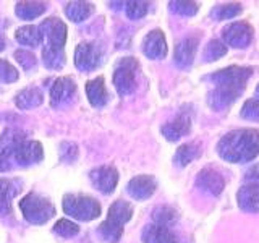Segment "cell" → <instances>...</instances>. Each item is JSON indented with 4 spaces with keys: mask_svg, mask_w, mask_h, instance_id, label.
<instances>
[{
    "mask_svg": "<svg viewBox=\"0 0 259 243\" xmlns=\"http://www.w3.org/2000/svg\"><path fill=\"white\" fill-rule=\"evenodd\" d=\"M138 73H140V62L135 57H123L115 63V67H113V86L121 97L135 93L138 86Z\"/></svg>",
    "mask_w": 259,
    "mask_h": 243,
    "instance_id": "cell-5",
    "label": "cell"
},
{
    "mask_svg": "<svg viewBox=\"0 0 259 243\" xmlns=\"http://www.w3.org/2000/svg\"><path fill=\"white\" fill-rule=\"evenodd\" d=\"M177 217H178L177 211L174 208H168V206H160L157 209H154V213H152L154 224L165 225V227L174 224L177 221Z\"/></svg>",
    "mask_w": 259,
    "mask_h": 243,
    "instance_id": "cell-30",
    "label": "cell"
},
{
    "mask_svg": "<svg viewBox=\"0 0 259 243\" xmlns=\"http://www.w3.org/2000/svg\"><path fill=\"white\" fill-rule=\"evenodd\" d=\"M47 10V5L44 2H18L15 8V13L21 20H34Z\"/></svg>",
    "mask_w": 259,
    "mask_h": 243,
    "instance_id": "cell-27",
    "label": "cell"
},
{
    "mask_svg": "<svg viewBox=\"0 0 259 243\" xmlns=\"http://www.w3.org/2000/svg\"><path fill=\"white\" fill-rule=\"evenodd\" d=\"M196 186L199 190L206 191L212 196H221L225 188V180L221 172H217L212 167L202 169L196 177Z\"/></svg>",
    "mask_w": 259,
    "mask_h": 243,
    "instance_id": "cell-14",
    "label": "cell"
},
{
    "mask_svg": "<svg viewBox=\"0 0 259 243\" xmlns=\"http://www.w3.org/2000/svg\"><path fill=\"white\" fill-rule=\"evenodd\" d=\"M243 12V7L240 4H225V5H219L215 7L210 16L215 21H222V20H230L238 16Z\"/></svg>",
    "mask_w": 259,
    "mask_h": 243,
    "instance_id": "cell-29",
    "label": "cell"
},
{
    "mask_svg": "<svg viewBox=\"0 0 259 243\" xmlns=\"http://www.w3.org/2000/svg\"><path fill=\"white\" fill-rule=\"evenodd\" d=\"M217 154L227 162L243 164L259 156V130L241 128L233 130L217 143Z\"/></svg>",
    "mask_w": 259,
    "mask_h": 243,
    "instance_id": "cell-2",
    "label": "cell"
},
{
    "mask_svg": "<svg viewBox=\"0 0 259 243\" xmlns=\"http://www.w3.org/2000/svg\"><path fill=\"white\" fill-rule=\"evenodd\" d=\"M253 172H257V175H256V178H259V167H256V169H253Z\"/></svg>",
    "mask_w": 259,
    "mask_h": 243,
    "instance_id": "cell-40",
    "label": "cell"
},
{
    "mask_svg": "<svg viewBox=\"0 0 259 243\" xmlns=\"http://www.w3.org/2000/svg\"><path fill=\"white\" fill-rule=\"evenodd\" d=\"M237 201L245 213H259V183L243 185L237 193Z\"/></svg>",
    "mask_w": 259,
    "mask_h": 243,
    "instance_id": "cell-20",
    "label": "cell"
},
{
    "mask_svg": "<svg viewBox=\"0 0 259 243\" xmlns=\"http://www.w3.org/2000/svg\"><path fill=\"white\" fill-rule=\"evenodd\" d=\"M202 152L201 143L199 141H191V143H185L180 148L177 149L175 156H174V164L177 167H186L193 162L194 159H198Z\"/></svg>",
    "mask_w": 259,
    "mask_h": 243,
    "instance_id": "cell-24",
    "label": "cell"
},
{
    "mask_svg": "<svg viewBox=\"0 0 259 243\" xmlns=\"http://www.w3.org/2000/svg\"><path fill=\"white\" fill-rule=\"evenodd\" d=\"M256 68L253 67H227L224 70L215 71L207 79L214 83V89L207 94V102L210 109L222 112L238 99L246 88L248 79Z\"/></svg>",
    "mask_w": 259,
    "mask_h": 243,
    "instance_id": "cell-1",
    "label": "cell"
},
{
    "mask_svg": "<svg viewBox=\"0 0 259 243\" xmlns=\"http://www.w3.org/2000/svg\"><path fill=\"white\" fill-rule=\"evenodd\" d=\"M60 159L63 162H73L76 160V156H78V148L76 144L73 143H62V148H60Z\"/></svg>",
    "mask_w": 259,
    "mask_h": 243,
    "instance_id": "cell-38",
    "label": "cell"
},
{
    "mask_svg": "<svg viewBox=\"0 0 259 243\" xmlns=\"http://www.w3.org/2000/svg\"><path fill=\"white\" fill-rule=\"evenodd\" d=\"M26 140V133L16 128H7L0 135V172H7L12 169L10 164V152L18 143Z\"/></svg>",
    "mask_w": 259,
    "mask_h": 243,
    "instance_id": "cell-13",
    "label": "cell"
},
{
    "mask_svg": "<svg viewBox=\"0 0 259 243\" xmlns=\"http://www.w3.org/2000/svg\"><path fill=\"white\" fill-rule=\"evenodd\" d=\"M20 190H21L20 180H15V178L0 180V219L12 214L10 211L12 199L20 193Z\"/></svg>",
    "mask_w": 259,
    "mask_h": 243,
    "instance_id": "cell-19",
    "label": "cell"
},
{
    "mask_svg": "<svg viewBox=\"0 0 259 243\" xmlns=\"http://www.w3.org/2000/svg\"><path fill=\"white\" fill-rule=\"evenodd\" d=\"M241 118L259 122V97H251L241 107Z\"/></svg>",
    "mask_w": 259,
    "mask_h": 243,
    "instance_id": "cell-34",
    "label": "cell"
},
{
    "mask_svg": "<svg viewBox=\"0 0 259 243\" xmlns=\"http://www.w3.org/2000/svg\"><path fill=\"white\" fill-rule=\"evenodd\" d=\"M62 206L65 214L71 216L76 221L89 222L101 216V205L88 194H65Z\"/></svg>",
    "mask_w": 259,
    "mask_h": 243,
    "instance_id": "cell-6",
    "label": "cell"
},
{
    "mask_svg": "<svg viewBox=\"0 0 259 243\" xmlns=\"http://www.w3.org/2000/svg\"><path fill=\"white\" fill-rule=\"evenodd\" d=\"M160 132L168 141L180 140L182 136H186L191 132V115L188 112H180L174 120L162 127Z\"/></svg>",
    "mask_w": 259,
    "mask_h": 243,
    "instance_id": "cell-17",
    "label": "cell"
},
{
    "mask_svg": "<svg viewBox=\"0 0 259 243\" xmlns=\"http://www.w3.org/2000/svg\"><path fill=\"white\" fill-rule=\"evenodd\" d=\"M157 188V182L152 175H138L133 177L126 185L128 194L136 201H144L151 198Z\"/></svg>",
    "mask_w": 259,
    "mask_h": 243,
    "instance_id": "cell-15",
    "label": "cell"
},
{
    "mask_svg": "<svg viewBox=\"0 0 259 243\" xmlns=\"http://www.w3.org/2000/svg\"><path fill=\"white\" fill-rule=\"evenodd\" d=\"M104 47L96 40L78 44L75 51V65L81 71H93L102 63Z\"/></svg>",
    "mask_w": 259,
    "mask_h": 243,
    "instance_id": "cell-7",
    "label": "cell"
},
{
    "mask_svg": "<svg viewBox=\"0 0 259 243\" xmlns=\"http://www.w3.org/2000/svg\"><path fill=\"white\" fill-rule=\"evenodd\" d=\"M75 94H76V85L73 78L70 76L57 78L51 88V105L55 109L65 107V105L75 99Z\"/></svg>",
    "mask_w": 259,
    "mask_h": 243,
    "instance_id": "cell-11",
    "label": "cell"
},
{
    "mask_svg": "<svg viewBox=\"0 0 259 243\" xmlns=\"http://www.w3.org/2000/svg\"><path fill=\"white\" fill-rule=\"evenodd\" d=\"M44 102V94L39 88L36 86H29L24 88L23 91H20L15 96V104L16 107L21 110H28V109H34L37 105Z\"/></svg>",
    "mask_w": 259,
    "mask_h": 243,
    "instance_id": "cell-23",
    "label": "cell"
},
{
    "mask_svg": "<svg viewBox=\"0 0 259 243\" xmlns=\"http://www.w3.org/2000/svg\"><path fill=\"white\" fill-rule=\"evenodd\" d=\"M40 31L42 40H46V47L49 49H63L67 43V24L62 20L51 16V18L44 20L37 26Z\"/></svg>",
    "mask_w": 259,
    "mask_h": 243,
    "instance_id": "cell-9",
    "label": "cell"
},
{
    "mask_svg": "<svg viewBox=\"0 0 259 243\" xmlns=\"http://www.w3.org/2000/svg\"><path fill=\"white\" fill-rule=\"evenodd\" d=\"M44 157V149L42 144L39 141H32V140H23L13 148L10 152V164L13 166H20V167H26L37 164Z\"/></svg>",
    "mask_w": 259,
    "mask_h": 243,
    "instance_id": "cell-8",
    "label": "cell"
},
{
    "mask_svg": "<svg viewBox=\"0 0 259 243\" xmlns=\"http://www.w3.org/2000/svg\"><path fill=\"white\" fill-rule=\"evenodd\" d=\"M170 12H174L177 15H182V16H193L198 13V8L199 5L194 4V2H170L168 4Z\"/></svg>",
    "mask_w": 259,
    "mask_h": 243,
    "instance_id": "cell-35",
    "label": "cell"
},
{
    "mask_svg": "<svg viewBox=\"0 0 259 243\" xmlns=\"http://www.w3.org/2000/svg\"><path fill=\"white\" fill-rule=\"evenodd\" d=\"M18 76H20V73L12 63L0 59V81H2V83H15V81L18 79Z\"/></svg>",
    "mask_w": 259,
    "mask_h": 243,
    "instance_id": "cell-36",
    "label": "cell"
},
{
    "mask_svg": "<svg viewBox=\"0 0 259 243\" xmlns=\"http://www.w3.org/2000/svg\"><path fill=\"white\" fill-rule=\"evenodd\" d=\"M254 29L246 21H233L229 26L224 28L222 37L225 44H229L233 49H245L253 40Z\"/></svg>",
    "mask_w": 259,
    "mask_h": 243,
    "instance_id": "cell-10",
    "label": "cell"
},
{
    "mask_svg": "<svg viewBox=\"0 0 259 243\" xmlns=\"http://www.w3.org/2000/svg\"><path fill=\"white\" fill-rule=\"evenodd\" d=\"M94 12V5L89 2H70L65 5V13L73 23H81L88 20Z\"/></svg>",
    "mask_w": 259,
    "mask_h": 243,
    "instance_id": "cell-25",
    "label": "cell"
},
{
    "mask_svg": "<svg viewBox=\"0 0 259 243\" xmlns=\"http://www.w3.org/2000/svg\"><path fill=\"white\" fill-rule=\"evenodd\" d=\"M125 7H126V16L130 20H140L148 15L151 5L148 2H126Z\"/></svg>",
    "mask_w": 259,
    "mask_h": 243,
    "instance_id": "cell-33",
    "label": "cell"
},
{
    "mask_svg": "<svg viewBox=\"0 0 259 243\" xmlns=\"http://www.w3.org/2000/svg\"><path fill=\"white\" fill-rule=\"evenodd\" d=\"M4 49H5V40H4V37H2V36H0V52H2Z\"/></svg>",
    "mask_w": 259,
    "mask_h": 243,
    "instance_id": "cell-39",
    "label": "cell"
},
{
    "mask_svg": "<svg viewBox=\"0 0 259 243\" xmlns=\"http://www.w3.org/2000/svg\"><path fill=\"white\" fill-rule=\"evenodd\" d=\"M199 44V37L196 36H190V37H185L182 43H178L175 47V54H174V59H175V65L178 68H188L191 67V63L194 60V55H196V49Z\"/></svg>",
    "mask_w": 259,
    "mask_h": 243,
    "instance_id": "cell-18",
    "label": "cell"
},
{
    "mask_svg": "<svg viewBox=\"0 0 259 243\" xmlns=\"http://www.w3.org/2000/svg\"><path fill=\"white\" fill-rule=\"evenodd\" d=\"M15 59L21 65L23 70H31L32 67H36V57L32 52L24 51V49H20V51L15 52Z\"/></svg>",
    "mask_w": 259,
    "mask_h": 243,
    "instance_id": "cell-37",
    "label": "cell"
},
{
    "mask_svg": "<svg viewBox=\"0 0 259 243\" xmlns=\"http://www.w3.org/2000/svg\"><path fill=\"white\" fill-rule=\"evenodd\" d=\"M54 232L57 235H60V237L70 238L79 233V227L73 221H68V219H60V221L54 225Z\"/></svg>",
    "mask_w": 259,
    "mask_h": 243,
    "instance_id": "cell-32",
    "label": "cell"
},
{
    "mask_svg": "<svg viewBox=\"0 0 259 243\" xmlns=\"http://www.w3.org/2000/svg\"><path fill=\"white\" fill-rule=\"evenodd\" d=\"M133 216V206L126 201H115L112 202L109 209L107 219L97 227V233L101 235V238L107 243H117L121 238L125 224Z\"/></svg>",
    "mask_w": 259,
    "mask_h": 243,
    "instance_id": "cell-3",
    "label": "cell"
},
{
    "mask_svg": "<svg viewBox=\"0 0 259 243\" xmlns=\"http://www.w3.org/2000/svg\"><path fill=\"white\" fill-rule=\"evenodd\" d=\"M44 65L51 70H60L65 65V52L63 49H49L44 47L42 51Z\"/></svg>",
    "mask_w": 259,
    "mask_h": 243,
    "instance_id": "cell-28",
    "label": "cell"
},
{
    "mask_svg": "<svg viewBox=\"0 0 259 243\" xmlns=\"http://www.w3.org/2000/svg\"><path fill=\"white\" fill-rule=\"evenodd\" d=\"M225 54H227V47L222 40L212 39L204 51V60L206 62H215V60L221 59V57H224Z\"/></svg>",
    "mask_w": 259,
    "mask_h": 243,
    "instance_id": "cell-31",
    "label": "cell"
},
{
    "mask_svg": "<svg viewBox=\"0 0 259 243\" xmlns=\"http://www.w3.org/2000/svg\"><path fill=\"white\" fill-rule=\"evenodd\" d=\"M86 94L93 107H102L109 101V93L104 83V76H97L86 83Z\"/></svg>",
    "mask_w": 259,
    "mask_h": 243,
    "instance_id": "cell-22",
    "label": "cell"
},
{
    "mask_svg": "<svg viewBox=\"0 0 259 243\" xmlns=\"http://www.w3.org/2000/svg\"><path fill=\"white\" fill-rule=\"evenodd\" d=\"M89 180L97 191L110 194L118 183V172L113 166H101L89 172Z\"/></svg>",
    "mask_w": 259,
    "mask_h": 243,
    "instance_id": "cell-12",
    "label": "cell"
},
{
    "mask_svg": "<svg viewBox=\"0 0 259 243\" xmlns=\"http://www.w3.org/2000/svg\"><path fill=\"white\" fill-rule=\"evenodd\" d=\"M256 94H257V97H259V85H257V88H256Z\"/></svg>",
    "mask_w": 259,
    "mask_h": 243,
    "instance_id": "cell-41",
    "label": "cell"
},
{
    "mask_svg": "<svg viewBox=\"0 0 259 243\" xmlns=\"http://www.w3.org/2000/svg\"><path fill=\"white\" fill-rule=\"evenodd\" d=\"M143 243H180L177 235L165 225L151 224L146 225L143 230Z\"/></svg>",
    "mask_w": 259,
    "mask_h": 243,
    "instance_id": "cell-21",
    "label": "cell"
},
{
    "mask_svg": "<svg viewBox=\"0 0 259 243\" xmlns=\"http://www.w3.org/2000/svg\"><path fill=\"white\" fill-rule=\"evenodd\" d=\"M15 37L16 40L21 44V46H28V47H39L42 44V36H40V31L37 26H21L16 29L15 32Z\"/></svg>",
    "mask_w": 259,
    "mask_h": 243,
    "instance_id": "cell-26",
    "label": "cell"
},
{
    "mask_svg": "<svg viewBox=\"0 0 259 243\" xmlns=\"http://www.w3.org/2000/svg\"><path fill=\"white\" fill-rule=\"evenodd\" d=\"M20 209L23 217L34 225H42L55 216L54 202L39 193H28L20 201Z\"/></svg>",
    "mask_w": 259,
    "mask_h": 243,
    "instance_id": "cell-4",
    "label": "cell"
},
{
    "mask_svg": "<svg viewBox=\"0 0 259 243\" xmlns=\"http://www.w3.org/2000/svg\"><path fill=\"white\" fill-rule=\"evenodd\" d=\"M143 52L148 59L160 60L167 55V43L165 36L160 29H152L146 34L143 40Z\"/></svg>",
    "mask_w": 259,
    "mask_h": 243,
    "instance_id": "cell-16",
    "label": "cell"
}]
</instances>
